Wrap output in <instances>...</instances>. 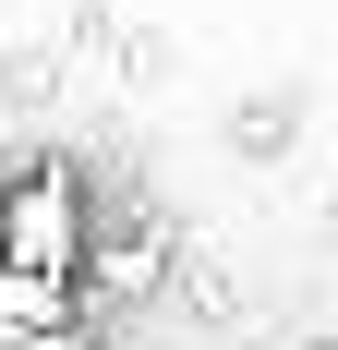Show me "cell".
I'll return each mask as SVG.
<instances>
[{"label":"cell","mask_w":338,"mask_h":350,"mask_svg":"<svg viewBox=\"0 0 338 350\" xmlns=\"http://www.w3.org/2000/svg\"><path fill=\"white\" fill-rule=\"evenodd\" d=\"M73 254H85V170L73 157L0 170V266L12 278H73Z\"/></svg>","instance_id":"obj_1"},{"label":"cell","mask_w":338,"mask_h":350,"mask_svg":"<svg viewBox=\"0 0 338 350\" xmlns=\"http://www.w3.org/2000/svg\"><path fill=\"white\" fill-rule=\"evenodd\" d=\"M73 338H85V290L0 266V350H73Z\"/></svg>","instance_id":"obj_2"},{"label":"cell","mask_w":338,"mask_h":350,"mask_svg":"<svg viewBox=\"0 0 338 350\" xmlns=\"http://www.w3.org/2000/svg\"><path fill=\"white\" fill-rule=\"evenodd\" d=\"M230 133H242V145H254V157H278V145H290V109H278V97H266V109H242Z\"/></svg>","instance_id":"obj_3"},{"label":"cell","mask_w":338,"mask_h":350,"mask_svg":"<svg viewBox=\"0 0 338 350\" xmlns=\"http://www.w3.org/2000/svg\"><path fill=\"white\" fill-rule=\"evenodd\" d=\"M73 350H109V338H97V326H85V338H73Z\"/></svg>","instance_id":"obj_4"}]
</instances>
